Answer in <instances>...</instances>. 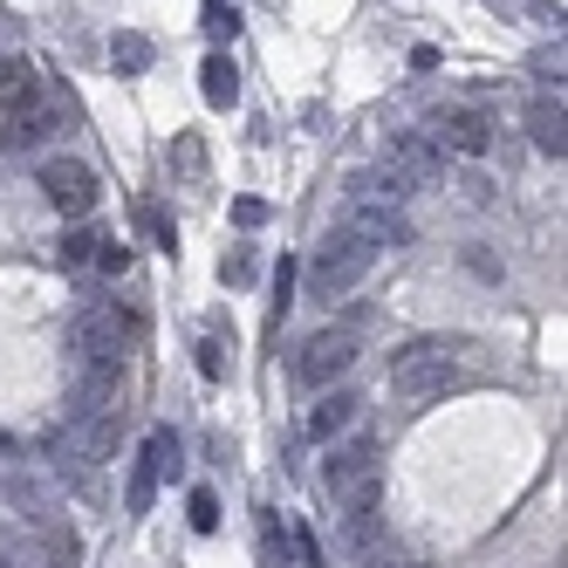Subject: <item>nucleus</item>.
<instances>
[{"mask_svg":"<svg viewBox=\"0 0 568 568\" xmlns=\"http://www.w3.org/2000/svg\"><path fill=\"white\" fill-rule=\"evenodd\" d=\"M343 233L363 240L371 254H384V247H404V240H412V220H404V206H390V199H349Z\"/></svg>","mask_w":568,"mask_h":568,"instance_id":"6e6552de","label":"nucleus"},{"mask_svg":"<svg viewBox=\"0 0 568 568\" xmlns=\"http://www.w3.org/2000/svg\"><path fill=\"white\" fill-rule=\"evenodd\" d=\"M42 192H49V206L62 220H83L103 199V185H97V172L83 165V158H49V165H42Z\"/></svg>","mask_w":568,"mask_h":568,"instance_id":"1a4fd4ad","label":"nucleus"},{"mask_svg":"<svg viewBox=\"0 0 568 568\" xmlns=\"http://www.w3.org/2000/svg\"><path fill=\"white\" fill-rule=\"evenodd\" d=\"M371 267H377V254L336 226V233L315 247V261H308V295H315V302H343L349 288H363V274H371Z\"/></svg>","mask_w":568,"mask_h":568,"instance_id":"39448f33","label":"nucleus"},{"mask_svg":"<svg viewBox=\"0 0 568 568\" xmlns=\"http://www.w3.org/2000/svg\"><path fill=\"white\" fill-rule=\"evenodd\" d=\"M34 90H42V83H34V62H28V55H0V110L28 103Z\"/></svg>","mask_w":568,"mask_h":568,"instance_id":"2eb2a0df","label":"nucleus"},{"mask_svg":"<svg viewBox=\"0 0 568 568\" xmlns=\"http://www.w3.org/2000/svg\"><path fill=\"white\" fill-rule=\"evenodd\" d=\"M322 486H329L336 514H356V507H377L384 494V445L371 432H356L349 445H336L329 466H322Z\"/></svg>","mask_w":568,"mask_h":568,"instance_id":"20e7f679","label":"nucleus"},{"mask_svg":"<svg viewBox=\"0 0 568 568\" xmlns=\"http://www.w3.org/2000/svg\"><path fill=\"white\" fill-rule=\"evenodd\" d=\"M0 486H8V500H14V507H28L34 520H55V494H49V486L34 479V473H8Z\"/></svg>","mask_w":568,"mask_h":568,"instance_id":"dca6fc26","label":"nucleus"},{"mask_svg":"<svg viewBox=\"0 0 568 568\" xmlns=\"http://www.w3.org/2000/svg\"><path fill=\"white\" fill-rule=\"evenodd\" d=\"M165 473H179V432H172V425H151V432H144V453H138V466H131V486H124V507H131V514H151L158 479H165Z\"/></svg>","mask_w":568,"mask_h":568,"instance_id":"0eeeda50","label":"nucleus"},{"mask_svg":"<svg viewBox=\"0 0 568 568\" xmlns=\"http://www.w3.org/2000/svg\"><path fill=\"white\" fill-rule=\"evenodd\" d=\"M261 568H288V527L261 514Z\"/></svg>","mask_w":568,"mask_h":568,"instance_id":"aec40b11","label":"nucleus"},{"mask_svg":"<svg viewBox=\"0 0 568 568\" xmlns=\"http://www.w3.org/2000/svg\"><path fill=\"white\" fill-rule=\"evenodd\" d=\"M363 336H371V315H343V322H329V329H315V336L295 349V384H308V390H336V384L356 371Z\"/></svg>","mask_w":568,"mask_h":568,"instance_id":"f03ea898","label":"nucleus"},{"mask_svg":"<svg viewBox=\"0 0 568 568\" xmlns=\"http://www.w3.org/2000/svg\"><path fill=\"white\" fill-rule=\"evenodd\" d=\"M90 267H97V274H110V281H124V274H131V247H124V240H97Z\"/></svg>","mask_w":568,"mask_h":568,"instance_id":"412c9836","label":"nucleus"},{"mask_svg":"<svg viewBox=\"0 0 568 568\" xmlns=\"http://www.w3.org/2000/svg\"><path fill=\"white\" fill-rule=\"evenodd\" d=\"M432 144L438 151H459V158H479L486 144H494V116L486 110H445L432 124Z\"/></svg>","mask_w":568,"mask_h":568,"instance_id":"9d476101","label":"nucleus"},{"mask_svg":"<svg viewBox=\"0 0 568 568\" xmlns=\"http://www.w3.org/2000/svg\"><path fill=\"white\" fill-rule=\"evenodd\" d=\"M192 527H199V535H213V527H220V494H213V486H192Z\"/></svg>","mask_w":568,"mask_h":568,"instance_id":"b1692460","label":"nucleus"},{"mask_svg":"<svg viewBox=\"0 0 568 568\" xmlns=\"http://www.w3.org/2000/svg\"><path fill=\"white\" fill-rule=\"evenodd\" d=\"M206 34H213V42H233V34H240V14L226 8V0H206Z\"/></svg>","mask_w":568,"mask_h":568,"instance_id":"393cba45","label":"nucleus"},{"mask_svg":"<svg viewBox=\"0 0 568 568\" xmlns=\"http://www.w3.org/2000/svg\"><path fill=\"white\" fill-rule=\"evenodd\" d=\"M110 62H116V75H144V69L158 62V49H151V34H138V28H124V34H110Z\"/></svg>","mask_w":568,"mask_h":568,"instance_id":"4468645a","label":"nucleus"},{"mask_svg":"<svg viewBox=\"0 0 568 568\" xmlns=\"http://www.w3.org/2000/svg\"><path fill=\"white\" fill-rule=\"evenodd\" d=\"M199 90H206L213 110H233L240 103V69H233V55H206V62H199Z\"/></svg>","mask_w":568,"mask_h":568,"instance_id":"ddd939ff","label":"nucleus"},{"mask_svg":"<svg viewBox=\"0 0 568 568\" xmlns=\"http://www.w3.org/2000/svg\"><path fill=\"white\" fill-rule=\"evenodd\" d=\"M535 69H541V83H555V90H561V42H555V49H541V55H535Z\"/></svg>","mask_w":568,"mask_h":568,"instance_id":"cd10ccee","label":"nucleus"},{"mask_svg":"<svg viewBox=\"0 0 568 568\" xmlns=\"http://www.w3.org/2000/svg\"><path fill=\"white\" fill-rule=\"evenodd\" d=\"M356 412H363V397H356V390H322V404L308 412V438H336V432H349Z\"/></svg>","mask_w":568,"mask_h":568,"instance_id":"f8f14e48","label":"nucleus"},{"mask_svg":"<svg viewBox=\"0 0 568 568\" xmlns=\"http://www.w3.org/2000/svg\"><path fill=\"white\" fill-rule=\"evenodd\" d=\"M138 220H144V233H151V247H165V254L179 247V226L165 220V206H151V199H144V206H138Z\"/></svg>","mask_w":568,"mask_h":568,"instance_id":"5701e85b","label":"nucleus"},{"mask_svg":"<svg viewBox=\"0 0 568 568\" xmlns=\"http://www.w3.org/2000/svg\"><path fill=\"white\" fill-rule=\"evenodd\" d=\"M220 274H226V281H233V288H240V281H247V274H254V261H247V254H226V261H220Z\"/></svg>","mask_w":568,"mask_h":568,"instance_id":"c756f323","label":"nucleus"},{"mask_svg":"<svg viewBox=\"0 0 568 568\" xmlns=\"http://www.w3.org/2000/svg\"><path fill=\"white\" fill-rule=\"evenodd\" d=\"M233 220H240V226H261L267 206H261V199H233Z\"/></svg>","mask_w":568,"mask_h":568,"instance_id":"c85d7f7f","label":"nucleus"},{"mask_svg":"<svg viewBox=\"0 0 568 568\" xmlns=\"http://www.w3.org/2000/svg\"><path fill=\"white\" fill-rule=\"evenodd\" d=\"M199 371H206V377H226V343H220V336H199Z\"/></svg>","mask_w":568,"mask_h":568,"instance_id":"a878e982","label":"nucleus"},{"mask_svg":"<svg viewBox=\"0 0 568 568\" xmlns=\"http://www.w3.org/2000/svg\"><path fill=\"white\" fill-rule=\"evenodd\" d=\"M0 568H34V541L8 520H0Z\"/></svg>","mask_w":568,"mask_h":568,"instance_id":"4be33fe9","label":"nucleus"},{"mask_svg":"<svg viewBox=\"0 0 568 568\" xmlns=\"http://www.w3.org/2000/svg\"><path fill=\"white\" fill-rule=\"evenodd\" d=\"M336 541L349 548V555H363L377 541V507H356V514H336Z\"/></svg>","mask_w":568,"mask_h":568,"instance_id":"a211bd4d","label":"nucleus"},{"mask_svg":"<svg viewBox=\"0 0 568 568\" xmlns=\"http://www.w3.org/2000/svg\"><path fill=\"white\" fill-rule=\"evenodd\" d=\"M42 555H49V568H75V561H83V541H75V527L42 520Z\"/></svg>","mask_w":568,"mask_h":568,"instance_id":"f3484780","label":"nucleus"},{"mask_svg":"<svg viewBox=\"0 0 568 568\" xmlns=\"http://www.w3.org/2000/svg\"><path fill=\"white\" fill-rule=\"evenodd\" d=\"M144 336V322L131 308H116V302H83L69 322V349L83 371H110V363H124V349Z\"/></svg>","mask_w":568,"mask_h":568,"instance_id":"7ed1b4c3","label":"nucleus"},{"mask_svg":"<svg viewBox=\"0 0 568 568\" xmlns=\"http://www.w3.org/2000/svg\"><path fill=\"white\" fill-rule=\"evenodd\" d=\"M49 138H62V103H55V97H42V90H34L28 103L0 110V151H8V158H21V151H42Z\"/></svg>","mask_w":568,"mask_h":568,"instance_id":"423d86ee","label":"nucleus"},{"mask_svg":"<svg viewBox=\"0 0 568 568\" xmlns=\"http://www.w3.org/2000/svg\"><path fill=\"white\" fill-rule=\"evenodd\" d=\"M97 240H103L97 226H69V233L55 240V261H62V267H90V254H97Z\"/></svg>","mask_w":568,"mask_h":568,"instance_id":"6ab92c4d","label":"nucleus"},{"mask_svg":"<svg viewBox=\"0 0 568 568\" xmlns=\"http://www.w3.org/2000/svg\"><path fill=\"white\" fill-rule=\"evenodd\" d=\"M371 568H425V561H404V555H377Z\"/></svg>","mask_w":568,"mask_h":568,"instance_id":"7c9ffc66","label":"nucleus"},{"mask_svg":"<svg viewBox=\"0 0 568 568\" xmlns=\"http://www.w3.org/2000/svg\"><path fill=\"white\" fill-rule=\"evenodd\" d=\"M288 548H295V561H302V568H322V548H315L308 527H288Z\"/></svg>","mask_w":568,"mask_h":568,"instance_id":"bb28decb","label":"nucleus"},{"mask_svg":"<svg viewBox=\"0 0 568 568\" xmlns=\"http://www.w3.org/2000/svg\"><path fill=\"white\" fill-rule=\"evenodd\" d=\"M527 138H535V151H548L555 165H561V151H568V110H561V90L527 103Z\"/></svg>","mask_w":568,"mask_h":568,"instance_id":"9b49d317","label":"nucleus"},{"mask_svg":"<svg viewBox=\"0 0 568 568\" xmlns=\"http://www.w3.org/2000/svg\"><path fill=\"white\" fill-rule=\"evenodd\" d=\"M473 377V343L466 336H412L390 356V390L404 404H432Z\"/></svg>","mask_w":568,"mask_h":568,"instance_id":"f257e3e1","label":"nucleus"}]
</instances>
